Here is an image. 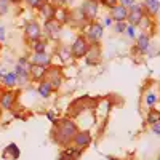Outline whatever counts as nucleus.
Wrapping results in <instances>:
<instances>
[{"label":"nucleus","mask_w":160,"mask_h":160,"mask_svg":"<svg viewBox=\"0 0 160 160\" xmlns=\"http://www.w3.org/2000/svg\"><path fill=\"white\" fill-rule=\"evenodd\" d=\"M77 133H78L77 123L71 117H62V118H58L56 122L53 123L50 136L56 144L62 146V148H68V146L74 144V138H75Z\"/></svg>","instance_id":"f257e3e1"},{"label":"nucleus","mask_w":160,"mask_h":160,"mask_svg":"<svg viewBox=\"0 0 160 160\" xmlns=\"http://www.w3.org/2000/svg\"><path fill=\"white\" fill-rule=\"evenodd\" d=\"M90 47H91V43H90V40L87 38L85 34L77 35L75 40L72 42V45H71L72 58H74V59H85L87 53L90 51Z\"/></svg>","instance_id":"f03ea898"},{"label":"nucleus","mask_w":160,"mask_h":160,"mask_svg":"<svg viewBox=\"0 0 160 160\" xmlns=\"http://www.w3.org/2000/svg\"><path fill=\"white\" fill-rule=\"evenodd\" d=\"M43 35V26H40V22L37 19H32L29 21L28 24H26V28H24V42L26 43H32L34 40L40 38Z\"/></svg>","instance_id":"7ed1b4c3"},{"label":"nucleus","mask_w":160,"mask_h":160,"mask_svg":"<svg viewBox=\"0 0 160 160\" xmlns=\"http://www.w3.org/2000/svg\"><path fill=\"white\" fill-rule=\"evenodd\" d=\"M62 26L58 19H48L43 22V35L50 40V42H56L61 35L62 31Z\"/></svg>","instance_id":"20e7f679"},{"label":"nucleus","mask_w":160,"mask_h":160,"mask_svg":"<svg viewBox=\"0 0 160 160\" xmlns=\"http://www.w3.org/2000/svg\"><path fill=\"white\" fill-rule=\"evenodd\" d=\"M104 28L106 26L101 24L99 21H93L88 24V28L85 29V35L90 40V43H99L101 38L104 35Z\"/></svg>","instance_id":"39448f33"},{"label":"nucleus","mask_w":160,"mask_h":160,"mask_svg":"<svg viewBox=\"0 0 160 160\" xmlns=\"http://www.w3.org/2000/svg\"><path fill=\"white\" fill-rule=\"evenodd\" d=\"M80 10H82L87 22L90 24V22H93V21H96V18H98L99 2H96V0H83L82 5H80Z\"/></svg>","instance_id":"423d86ee"},{"label":"nucleus","mask_w":160,"mask_h":160,"mask_svg":"<svg viewBox=\"0 0 160 160\" xmlns=\"http://www.w3.org/2000/svg\"><path fill=\"white\" fill-rule=\"evenodd\" d=\"M47 80L53 85L55 90H59L62 82H64V75H62L61 68H58V66H50L48 72H47Z\"/></svg>","instance_id":"0eeeda50"},{"label":"nucleus","mask_w":160,"mask_h":160,"mask_svg":"<svg viewBox=\"0 0 160 160\" xmlns=\"http://www.w3.org/2000/svg\"><path fill=\"white\" fill-rule=\"evenodd\" d=\"M88 101H90V98H87V96L78 98V99L72 101L71 106L68 108V117H71V118L78 117L80 114H82V112L87 109V102H88Z\"/></svg>","instance_id":"6e6552de"},{"label":"nucleus","mask_w":160,"mask_h":160,"mask_svg":"<svg viewBox=\"0 0 160 160\" xmlns=\"http://www.w3.org/2000/svg\"><path fill=\"white\" fill-rule=\"evenodd\" d=\"M16 96H18V91L16 90H5L0 93V108L10 111L13 109V106L16 102Z\"/></svg>","instance_id":"1a4fd4ad"},{"label":"nucleus","mask_w":160,"mask_h":160,"mask_svg":"<svg viewBox=\"0 0 160 160\" xmlns=\"http://www.w3.org/2000/svg\"><path fill=\"white\" fill-rule=\"evenodd\" d=\"M85 64L87 66H99L101 64V45L99 43H91L90 51L85 56Z\"/></svg>","instance_id":"9d476101"},{"label":"nucleus","mask_w":160,"mask_h":160,"mask_svg":"<svg viewBox=\"0 0 160 160\" xmlns=\"http://www.w3.org/2000/svg\"><path fill=\"white\" fill-rule=\"evenodd\" d=\"M144 16H146L144 7L139 5V3H135V5L130 8V15H128V19H127V21H128V24H131V26H139Z\"/></svg>","instance_id":"9b49d317"},{"label":"nucleus","mask_w":160,"mask_h":160,"mask_svg":"<svg viewBox=\"0 0 160 160\" xmlns=\"http://www.w3.org/2000/svg\"><path fill=\"white\" fill-rule=\"evenodd\" d=\"M47 72H48V68H43V66H37V64H31V69H29L31 82L40 83L42 80L47 78Z\"/></svg>","instance_id":"f8f14e48"},{"label":"nucleus","mask_w":160,"mask_h":160,"mask_svg":"<svg viewBox=\"0 0 160 160\" xmlns=\"http://www.w3.org/2000/svg\"><path fill=\"white\" fill-rule=\"evenodd\" d=\"M31 64H37V66H43V68H50L51 64V55L48 51L45 53H31Z\"/></svg>","instance_id":"ddd939ff"},{"label":"nucleus","mask_w":160,"mask_h":160,"mask_svg":"<svg viewBox=\"0 0 160 160\" xmlns=\"http://www.w3.org/2000/svg\"><path fill=\"white\" fill-rule=\"evenodd\" d=\"M109 16L115 21V22H120V21H127L128 19V15H130V8L123 7L122 3H118L117 7H114L112 10H109Z\"/></svg>","instance_id":"4468645a"},{"label":"nucleus","mask_w":160,"mask_h":160,"mask_svg":"<svg viewBox=\"0 0 160 160\" xmlns=\"http://www.w3.org/2000/svg\"><path fill=\"white\" fill-rule=\"evenodd\" d=\"M82 152L83 149L77 148V146H68V148H64V151H61L59 160H78L82 157Z\"/></svg>","instance_id":"2eb2a0df"},{"label":"nucleus","mask_w":160,"mask_h":160,"mask_svg":"<svg viewBox=\"0 0 160 160\" xmlns=\"http://www.w3.org/2000/svg\"><path fill=\"white\" fill-rule=\"evenodd\" d=\"M90 144H91V133L87 130H78V133L74 138V146H77L80 149H85Z\"/></svg>","instance_id":"dca6fc26"},{"label":"nucleus","mask_w":160,"mask_h":160,"mask_svg":"<svg viewBox=\"0 0 160 160\" xmlns=\"http://www.w3.org/2000/svg\"><path fill=\"white\" fill-rule=\"evenodd\" d=\"M37 11H38V15L43 18V21H48V19H55V18H56L58 7H56L55 3L48 2V3H43Z\"/></svg>","instance_id":"f3484780"},{"label":"nucleus","mask_w":160,"mask_h":160,"mask_svg":"<svg viewBox=\"0 0 160 160\" xmlns=\"http://www.w3.org/2000/svg\"><path fill=\"white\" fill-rule=\"evenodd\" d=\"M48 43H50V40H48L45 35H42L40 38L34 40L32 43H29L28 47H29V50H31L32 53H45V51L48 50Z\"/></svg>","instance_id":"a211bd4d"},{"label":"nucleus","mask_w":160,"mask_h":160,"mask_svg":"<svg viewBox=\"0 0 160 160\" xmlns=\"http://www.w3.org/2000/svg\"><path fill=\"white\" fill-rule=\"evenodd\" d=\"M149 45H151V35L149 34H146V32H142V34H139L138 35V38H136V45H135V48L133 50H138L139 53H146L149 50Z\"/></svg>","instance_id":"6ab92c4d"},{"label":"nucleus","mask_w":160,"mask_h":160,"mask_svg":"<svg viewBox=\"0 0 160 160\" xmlns=\"http://www.w3.org/2000/svg\"><path fill=\"white\" fill-rule=\"evenodd\" d=\"M53 91H55V88H53V85L48 82L47 78L42 80L40 83H37V93H38L42 98H45V99H48V98L53 95Z\"/></svg>","instance_id":"aec40b11"},{"label":"nucleus","mask_w":160,"mask_h":160,"mask_svg":"<svg viewBox=\"0 0 160 160\" xmlns=\"http://www.w3.org/2000/svg\"><path fill=\"white\" fill-rule=\"evenodd\" d=\"M2 83L5 88H8V90H13L16 85H18V75H16V72L15 71H10V72H5V75H3V78H2Z\"/></svg>","instance_id":"412c9836"},{"label":"nucleus","mask_w":160,"mask_h":160,"mask_svg":"<svg viewBox=\"0 0 160 160\" xmlns=\"http://www.w3.org/2000/svg\"><path fill=\"white\" fill-rule=\"evenodd\" d=\"M19 155H21V151H19V148H18L15 142H10L7 148L3 149V158L16 160V158H19Z\"/></svg>","instance_id":"4be33fe9"},{"label":"nucleus","mask_w":160,"mask_h":160,"mask_svg":"<svg viewBox=\"0 0 160 160\" xmlns=\"http://www.w3.org/2000/svg\"><path fill=\"white\" fill-rule=\"evenodd\" d=\"M144 10H146V15H157L158 10H160V2L158 0H144V3H142Z\"/></svg>","instance_id":"5701e85b"},{"label":"nucleus","mask_w":160,"mask_h":160,"mask_svg":"<svg viewBox=\"0 0 160 160\" xmlns=\"http://www.w3.org/2000/svg\"><path fill=\"white\" fill-rule=\"evenodd\" d=\"M61 24H68L69 19H71V10H68L66 7H58V11H56V18Z\"/></svg>","instance_id":"b1692460"},{"label":"nucleus","mask_w":160,"mask_h":160,"mask_svg":"<svg viewBox=\"0 0 160 160\" xmlns=\"http://www.w3.org/2000/svg\"><path fill=\"white\" fill-rule=\"evenodd\" d=\"M146 122H148L151 127H152L154 123L160 122V111H157V109L151 108V109H149V112H148V117H146Z\"/></svg>","instance_id":"393cba45"},{"label":"nucleus","mask_w":160,"mask_h":160,"mask_svg":"<svg viewBox=\"0 0 160 160\" xmlns=\"http://www.w3.org/2000/svg\"><path fill=\"white\" fill-rule=\"evenodd\" d=\"M157 102H158V98L155 96V93H148V95H146V98H144V104L148 106L149 109L154 108Z\"/></svg>","instance_id":"a878e982"},{"label":"nucleus","mask_w":160,"mask_h":160,"mask_svg":"<svg viewBox=\"0 0 160 160\" xmlns=\"http://www.w3.org/2000/svg\"><path fill=\"white\" fill-rule=\"evenodd\" d=\"M58 55L59 56H62V61H66V59H69V58H72V53H71V47L68 48V47H64V45H61V48H58Z\"/></svg>","instance_id":"bb28decb"},{"label":"nucleus","mask_w":160,"mask_h":160,"mask_svg":"<svg viewBox=\"0 0 160 160\" xmlns=\"http://www.w3.org/2000/svg\"><path fill=\"white\" fill-rule=\"evenodd\" d=\"M127 28H128V21H120V22H115L114 24V31L117 34H125Z\"/></svg>","instance_id":"cd10ccee"},{"label":"nucleus","mask_w":160,"mask_h":160,"mask_svg":"<svg viewBox=\"0 0 160 160\" xmlns=\"http://www.w3.org/2000/svg\"><path fill=\"white\" fill-rule=\"evenodd\" d=\"M22 2L26 3V5H28L29 8H32V10H38L40 7H42L45 2H43V0H22Z\"/></svg>","instance_id":"c85d7f7f"},{"label":"nucleus","mask_w":160,"mask_h":160,"mask_svg":"<svg viewBox=\"0 0 160 160\" xmlns=\"http://www.w3.org/2000/svg\"><path fill=\"white\" fill-rule=\"evenodd\" d=\"M10 7H11V3L8 0H0V16H5L10 11Z\"/></svg>","instance_id":"c756f323"},{"label":"nucleus","mask_w":160,"mask_h":160,"mask_svg":"<svg viewBox=\"0 0 160 160\" xmlns=\"http://www.w3.org/2000/svg\"><path fill=\"white\" fill-rule=\"evenodd\" d=\"M99 3H101L102 7H106V8L112 10L114 7H117V5L120 3V0H99Z\"/></svg>","instance_id":"7c9ffc66"},{"label":"nucleus","mask_w":160,"mask_h":160,"mask_svg":"<svg viewBox=\"0 0 160 160\" xmlns=\"http://www.w3.org/2000/svg\"><path fill=\"white\" fill-rule=\"evenodd\" d=\"M135 29H136V26H131V24H128V28H127V31H125V35H128V38H136Z\"/></svg>","instance_id":"2f4dec72"},{"label":"nucleus","mask_w":160,"mask_h":160,"mask_svg":"<svg viewBox=\"0 0 160 160\" xmlns=\"http://www.w3.org/2000/svg\"><path fill=\"white\" fill-rule=\"evenodd\" d=\"M7 40V29H5V26L3 24H0V42H5Z\"/></svg>","instance_id":"473e14b6"},{"label":"nucleus","mask_w":160,"mask_h":160,"mask_svg":"<svg viewBox=\"0 0 160 160\" xmlns=\"http://www.w3.org/2000/svg\"><path fill=\"white\" fill-rule=\"evenodd\" d=\"M120 3H122L123 7H127V8H131L133 5H135V0H120Z\"/></svg>","instance_id":"72a5a7b5"},{"label":"nucleus","mask_w":160,"mask_h":160,"mask_svg":"<svg viewBox=\"0 0 160 160\" xmlns=\"http://www.w3.org/2000/svg\"><path fill=\"white\" fill-rule=\"evenodd\" d=\"M151 130H152V133H155V135H160V122H157V123H154Z\"/></svg>","instance_id":"f704fd0d"},{"label":"nucleus","mask_w":160,"mask_h":160,"mask_svg":"<svg viewBox=\"0 0 160 160\" xmlns=\"http://www.w3.org/2000/svg\"><path fill=\"white\" fill-rule=\"evenodd\" d=\"M47 118L50 120V122H51V123H55V122H56V120H58V118L55 117V114H53V112H47Z\"/></svg>","instance_id":"c9c22d12"},{"label":"nucleus","mask_w":160,"mask_h":160,"mask_svg":"<svg viewBox=\"0 0 160 160\" xmlns=\"http://www.w3.org/2000/svg\"><path fill=\"white\" fill-rule=\"evenodd\" d=\"M53 3H55L56 7H66L68 0H53Z\"/></svg>","instance_id":"e433bc0d"},{"label":"nucleus","mask_w":160,"mask_h":160,"mask_svg":"<svg viewBox=\"0 0 160 160\" xmlns=\"http://www.w3.org/2000/svg\"><path fill=\"white\" fill-rule=\"evenodd\" d=\"M112 21H114V19H112L111 16H108V18L104 19V26H112Z\"/></svg>","instance_id":"4c0bfd02"},{"label":"nucleus","mask_w":160,"mask_h":160,"mask_svg":"<svg viewBox=\"0 0 160 160\" xmlns=\"http://www.w3.org/2000/svg\"><path fill=\"white\" fill-rule=\"evenodd\" d=\"M8 2H10L11 5H19V3L22 2V0H8Z\"/></svg>","instance_id":"58836bf2"},{"label":"nucleus","mask_w":160,"mask_h":160,"mask_svg":"<svg viewBox=\"0 0 160 160\" xmlns=\"http://www.w3.org/2000/svg\"><path fill=\"white\" fill-rule=\"evenodd\" d=\"M43 2H45V3H48V2H51V3H53V0H43Z\"/></svg>","instance_id":"ea45409f"},{"label":"nucleus","mask_w":160,"mask_h":160,"mask_svg":"<svg viewBox=\"0 0 160 160\" xmlns=\"http://www.w3.org/2000/svg\"><path fill=\"white\" fill-rule=\"evenodd\" d=\"M0 51H2V42H0Z\"/></svg>","instance_id":"a19ab883"},{"label":"nucleus","mask_w":160,"mask_h":160,"mask_svg":"<svg viewBox=\"0 0 160 160\" xmlns=\"http://www.w3.org/2000/svg\"><path fill=\"white\" fill-rule=\"evenodd\" d=\"M157 160H160V154H158V157H157Z\"/></svg>","instance_id":"79ce46f5"},{"label":"nucleus","mask_w":160,"mask_h":160,"mask_svg":"<svg viewBox=\"0 0 160 160\" xmlns=\"http://www.w3.org/2000/svg\"><path fill=\"white\" fill-rule=\"evenodd\" d=\"M158 104H160V98H158Z\"/></svg>","instance_id":"37998d69"},{"label":"nucleus","mask_w":160,"mask_h":160,"mask_svg":"<svg viewBox=\"0 0 160 160\" xmlns=\"http://www.w3.org/2000/svg\"><path fill=\"white\" fill-rule=\"evenodd\" d=\"M96 2H99V0H96Z\"/></svg>","instance_id":"c03bdc74"}]
</instances>
